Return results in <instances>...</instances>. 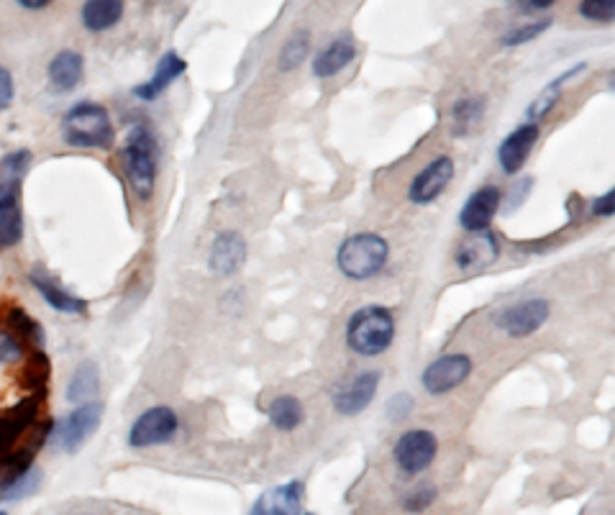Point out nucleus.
Wrapping results in <instances>:
<instances>
[{
	"label": "nucleus",
	"mask_w": 615,
	"mask_h": 515,
	"mask_svg": "<svg viewBox=\"0 0 615 515\" xmlns=\"http://www.w3.org/2000/svg\"><path fill=\"white\" fill-rule=\"evenodd\" d=\"M100 421H103V405L100 403H82L72 410L70 416H65L57 423L54 431V441L59 449H65L67 454H75L90 436L98 431Z\"/></svg>",
	"instance_id": "obj_9"
},
{
	"label": "nucleus",
	"mask_w": 615,
	"mask_h": 515,
	"mask_svg": "<svg viewBox=\"0 0 615 515\" xmlns=\"http://www.w3.org/2000/svg\"><path fill=\"white\" fill-rule=\"evenodd\" d=\"M0 515H8V513H3V510H0Z\"/></svg>",
	"instance_id": "obj_37"
},
{
	"label": "nucleus",
	"mask_w": 615,
	"mask_h": 515,
	"mask_svg": "<svg viewBox=\"0 0 615 515\" xmlns=\"http://www.w3.org/2000/svg\"><path fill=\"white\" fill-rule=\"evenodd\" d=\"M354 57H357V44H354L352 36H339L318 54L316 62H313V75L328 80V77L339 75L352 65Z\"/></svg>",
	"instance_id": "obj_18"
},
{
	"label": "nucleus",
	"mask_w": 615,
	"mask_h": 515,
	"mask_svg": "<svg viewBox=\"0 0 615 515\" xmlns=\"http://www.w3.org/2000/svg\"><path fill=\"white\" fill-rule=\"evenodd\" d=\"M41 485V472L36 467H24L18 475H13L6 485L0 487V500H21L31 492H36V487Z\"/></svg>",
	"instance_id": "obj_26"
},
{
	"label": "nucleus",
	"mask_w": 615,
	"mask_h": 515,
	"mask_svg": "<svg viewBox=\"0 0 615 515\" xmlns=\"http://www.w3.org/2000/svg\"><path fill=\"white\" fill-rule=\"evenodd\" d=\"M539 136H541L539 123L533 121L523 123V126H518L516 131H510V134L505 136L503 144H500L498 149V162L500 167H503L505 175H516V172L523 170V164H526L528 157H531Z\"/></svg>",
	"instance_id": "obj_13"
},
{
	"label": "nucleus",
	"mask_w": 615,
	"mask_h": 515,
	"mask_svg": "<svg viewBox=\"0 0 615 515\" xmlns=\"http://www.w3.org/2000/svg\"><path fill=\"white\" fill-rule=\"evenodd\" d=\"M434 500H436V487L423 485V487H418V490L408 492V498H405L403 508L408 510V513H421V510L431 508V505H434Z\"/></svg>",
	"instance_id": "obj_31"
},
{
	"label": "nucleus",
	"mask_w": 615,
	"mask_h": 515,
	"mask_svg": "<svg viewBox=\"0 0 615 515\" xmlns=\"http://www.w3.org/2000/svg\"><path fill=\"white\" fill-rule=\"evenodd\" d=\"M246 239L239 234V231H223V234L216 236V241L211 244V270L216 275H234L244 267L246 262Z\"/></svg>",
	"instance_id": "obj_16"
},
{
	"label": "nucleus",
	"mask_w": 615,
	"mask_h": 515,
	"mask_svg": "<svg viewBox=\"0 0 615 515\" xmlns=\"http://www.w3.org/2000/svg\"><path fill=\"white\" fill-rule=\"evenodd\" d=\"M31 167V152L18 149L0 159V249L16 246L24 236L21 185Z\"/></svg>",
	"instance_id": "obj_1"
},
{
	"label": "nucleus",
	"mask_w": 615,
	"mask_h": 515,
	"mask_svg": "<svg viewBox=\"0 0 615 515\" xmlns=\"http://www.w3.org/2000/svg\"><path fill=\"white\" fill-rule=\"evenodd\" d=\"M472 357L464 352H454V354H444L436 362L428 364L423 369L421 385L428 395H446L451 390H457L459 385L469 380L472 375Z\"/></svg>",
	"instance_id": "obj_8"
},
{
	"label": "nucleus",
	"mask_w": 615,
	"mask_h": 515,
	"mask_svg": "<svg viewBox=\"0 0 615 515\" xmlns=\"http://www.w3.org/2000/svg\"><path fill=\"white\" fill-rule=\"evenodd\" d=\"M482 113H485V103L480 98H464L459 103H454L451 108V121H454V131L457 134H467L482 121Z\"/></svg>",
	"instance_id": "obj_27"
},
{
	"label": "nucleus",
	"mask_w": 615,
	"mask_h": 515,
	"mask_svg": "<svg viewBox=\"0 0 615 515\" xmlns=\"http://www.w3.org/2000/svg\"><path fill=\"white\" fill-rule=\"evenodd\" d=\"M62 136L77 149H111L116 131L111 116L98 103H77L62 118Z\"/></svg>",
	"instance_id": "obj_4"
},
{
	"label": "nucleus",
	"mask_w": 615,
	"mask_h": 515,
	"mask_svg": "<svg viewBox=\"0 0 615 515\" xmlns=\"http://www.w3.org/2000/svg\"><path fill=\"white\" fill-rule=\"evenodd\" d=\"M436 454H439V439L434 431H426V428L405 431L393 449L395 464L408 477L426 472L436 462Z\"/></svg>",
	"instance_id": "obj_7"
},
{
	"label": "nucleus",
	"mask_w": 615,
	"mask_h": 515,
	"mask_svg": "<svg viewBox=\"0 0 615 515\" xmlns=\"http://www.w3.org/2000/svg\"><path fill=\"white\" fill-rule=\"evenodd\" d=\"M390 259V244L380 234H354L339 246L336 264L341 275L354 282L372 280L385 270Z\"/></svg>",
	"instance_id": "obj_5"
},
{
	"label": "nucleus",
	"mask_w": 615,
	"mask_h": 515,
	"mask_svg": "<svg viewBox=\"0 0 615 515\" xmlns=\"http://www.w3.org/2000/svg\"><path fill=\"white\" fill-rule=\"evenodd\" d=\"M377 387H380V372L367 369L334 395V408L339 410L341 416H359L375 400Z\"/></svg>",
	"instance_id": "obj_15"
},
{
	"label": "nucleus",
	"mask_w": 615,
	"mask_h": 515,
	"mask_svg": "<svg viewBox=\"0 0 615 515\" xmlns=\"http://www.w3.org/2000/svg\"><path fill=\"white\" fill-rule=\"evenodd\" d=\"M98 385H100V377H98V367H95L93 362H85L77 367V372L72 375L70 387H67V398L72 400V403H93L90 398H95V393H98Z\"/></svg>",
	"instance_id": "obj_24"
},
{
	"label": "nucleus",
	"mask_w": 615,
	"mask_h": 515,
	"mask_svg": "<svg viewBox=\"0 0 615 515\" xmlns=\"http://www.w3.org/2000/svg\"><path fill=\"white\" fill-rule=\"evenodd\" d=\"M500 259V241L498 236L487 231H477V234L469 236L467 241H462L454 254V262H457L459 270L464 272H480L492 267V264Z\"/></svg>",
	"instance_id": "obj_14"
},
{
	"label": "nucleus",
	"mask_w": 615,
	"mask_h": 515,
	"mask_svg": "<svg viewBox=\"0 0 615 515\" xmlns=\"http://www.w3.org/2000/svg\"><path fill=\"white\" fill-rule=\"evenodd\" d=\"M549 316H551L549 300L533 298L505 308V311L498 316V326L503 328L505 334L513 336V339H526V336L536 334V331L549 321Z\"/></svg>",
	"instance_id": "obj_10"
},
{
	"label": "nucleus",
	"mask_w": 615,
	"mask_h": 515,
	"mask_svg": "<svg viewBox=\"0 0 615 515\" xmlns=\"http://www.w3.org/2000/svg\"><path fill=\"white\" fill-rule=\"evenodd\" d=\"M123 0H85L82 24L88 31H108L121 21Z\"/></svg>",
	"instance_id": "obj_21"
},
{
	"label": "nucleus",
	"mask_w": 615,
	"mask_h": 515,
	"mask_svg": "<svg viewBox=\"0 0 615 515\" xmlns=\"http://www.w3.org/2000/svg\"><path fill=\"white\" fill-rule=\"evenodd\" d=\"M454 180V159L451 157H436L418 172L408 185V200L413 205H428L441 198L449 182Z\"/></svg>",
	"instance_id": "obj_11"
},
{
	"label": "nucleus",
	"mask_w": 615,
	"mask_h": 515,
	"mask_svg": "<svg viewBox=\"0 0 615 515\" xmlns=\"http://www.w3.org/2000/svg\"><path fill=\"white\" fill-rule=\"evenodd\" d=\"M82 72H85V59L82 54L65 49L49 62V82L57 93H70L80 85Z\"/></svg>",
	"instance_id": "obj_20"
},
{
	"label": "nucleus",
	"mask_w": 615,
	"mask_h": 515,
	"mask_svg": "<svg viewBox=\"0 0 615 515\" xmlns=\"http://www.w3.org/2000/svg\"><path fill=\"white\" fill-rule=\"evenodd\" d=\"M580 13L592 24H610L615 18V0H582Z\"/></svg>",
	"instance_id": "obj_29"
},
{
	"label": "nucleus",
	"mask_w": 615,
	"mask_h": 515,
	"mask_svg": "<svg viewBox=\"0 0 615 515\" xmlns=\"http://www.w3.org/2000/svg\"><path fill=\"white\" fill-rule=\"evenodd\" d=\"M180 431V418L167 405H154L144 410L129 431V444L134 449H152V446L170 444Z\"/></svg>",
	"instance_id": "obj_6"
},
{
	"label": "nucleus",
	"mask_w": 615,
	"mask_h": 515,
	"mask_svg": "<svg viewBox=\"0 0 615 515\" xmlns=\"http://www.w3.org/2000/svg\"><path fill=\"white\" fill-rule=\"evenodd\" d=\"M526 3H528V8H549V6H554L557 0H526Z\"/></svg>",
	"instance_id": "obj_36"
},
{
	"label": "nucleus",
	"mask_w": 615,
	"mask_h": 515,
	"mask_svg": "<svg viewBox=\"0 0 615 515\" xmlns=\"http://www.w3.org/2000/svg\"><path fill=\"white\" fill-rule=\"evenodd\" d=\"M305 515H316V513H305Z\"/></svg>",
	"instance_id": "obj_38"
},
{
	"label": "nucleus",
	"mask_w": 615,
	"mask_h": 515,
	"mask_svg": "<svg viewBox=\"0 0 615 515\" xmlns=\"http://www.w3.org/2000/svg\"><path fill=\"white\" fill-rule=\"evenodd\" d=\"M18 3H21V6L24 8H47L49 3H52V0H18Z\"/></svg>",
	"instance_id": "obj_35"
},
{
	"label": "nucleus",
	"mask_w": 615,
	"mask_h": 515,
	"mask_svg": "<svg viewBox=\"0 0 615 515\" xmlns=\"http://www.w3.org/2000/svg\"><path fill=\"white\" fill-rule=\"evenodd\" d=\"M303 482L293 480L287 485L275 487V490L264 492L262 498L254 503L249 515H300V505H303Z\"/></svg>",
	"instance_id": "obj_17"
},
{
	"label": "nucleus",
	"mask_w": 615,
	"mask_h": 515,
	"mask_svg": "<svg viewBox=\"0 0 615 515\" xmlns=\"http://www.w3.org/2000/svg\"><path fill=\"white\" fill-rule=\"evenodd\" d=\"M267 416H270L272 426H275L277 431L290 434V431H295V428L305 421V410L298 398H293V395H280V398H275L270 403Z\"/></svg>",
	"instance_id": "obj_23"
},
{
	"label": "nucleus",
	"mask_w": 615,
	"mask_h": 515,
	"mask_svg": "<svg viewBox=\"0 0 615 515\" xmlns=\"http://www.w3.org/2000/svg\"><path fill=\"white\" fill-rule=\"evenodd\" d=\"M549 18H544V21H536V24H526V26H518V29H513L510 34L503 36V44L505 47H521V44H526V41L536 39V36L544 34L546 29H549Z\"/></svg>",
	"instance_id": "obj_30"
},
{
	"label": "nucleus",
	"mask_w": 615,
	"mask_h": 515,
	"mask_svg": "<svg viewBox=\"0 0 615 515\" xmlns=\"http://www.w3.org/2000/svg\"><path fill=\"white\" fill-rule=\"evenodd\" d=\"M185 70H188V62L177 57L175 52H167L162 59H159V65H157V70H154L152 80L144 82V85H139V88L134 90V95L141 100L159 98V95L170 88L172 82H175L177 77H180Z\"/></svg>",
	"instance_id": "obj_19"
},
{
	"label": "nucleus",
	"mask_w": 615,
	"mask_h": 515,
	"mask_svg": "<svg viewBox=\"0 0 615 515\" xmlns=\"http://www.w3.org/2000/svg\"><path fill=\"white\" fill-rule=\"evenodd\" d=\"M18 341L13 339L11 334H6L0 339V362H11V359H18Z\"/></svg>",
	"instance_id": "obj_34"
},
{
	"label": "nucleus",
	"mask_w": 615,
	"mask_h": 515,
	"mask_svg": "<svg viewBox=\"0 0 615 515\" xmlns=\"http://www.w3.org/2000/svg\"><path fill=\"white\" fill-rule=\"evenodd\" d=\"M31 282H34V287L39 290V295L44 300H47L49 305H52L54 311L59 313H85V308H88V303L82 298H75L72 293H67V290H62V287L57 285V282L47 280V277H41V275H31Z\"/></svg>",
	"instance_id": "obj_22"
},
{
	"label": "nucleus",
	"mask_w": 615,
	"mask_h": 515,
	"mask_svg": "<svg viewBox=\"0 0 615 515\" xmlns=\"http://www.w3.org/2000/svg\"><path fill=\"white\" fill-rule=\"evenodd\" d=\"M123 170H126L131 188H134V193L141 200L152 198L159 172V144L144 123L134 126L129 136H126V144H123Z\"/></svg>",
	"instance_id": "obj_3"
},
{
	"label": "nucleus",
	"mask_w": 615,
	"mask_h": 515,
	"mask_svg": "<svg viewBox=\"0 0 615 515\" xmlns=\"http://www.w3.org/2000/svg\"><path fill=\"white\" fill-rule=\"evenodd\" d=\"M308 52H311V34H308V31H295V34L285 41L277 65H280L282 72L298 70L305 62V57H308Z\"/></svg>",
	"instance_id": "obj_25"
},
{
	"label": "nucleus",
	"mask_w": 615,
	"mask_h": 515,
	"mask_svg": "<svg viewBox=\"0 0 615 515\" xmlns=\"http://www.w3.org/2000/svg\"><path fill=\"white\" fill-rule=\"evenodd\" d=\"M13 95H16V88H13V75L0 67V111H6L8 106L13 103Z\"/></svg>",
	"instance_id": "obj_32"
},
{
	"label": "nucleus",
	"mask_w": 615,
	"mask_h": 515,
	"mask_svg": "<svg viewBox=\"0 0 615 515\" xmlns=\"http://www.w3.org/2000/svg\"><path fill=\"white\" fill-rule=\"evenodd\" d=\"M395 341V316L385 305H364L346 323V346L359 357H380Z\"/></svg>",
	"instance_id": "obj_2"
},
{
	"label": "nucleus",
	"mask_w": 615,
	"mask_h": 515,
	"mask_svg": "<svg viewBox=\"0 0 615 515\" xmlns=\"http://www.w3.org/2000/svg\"><path fill=\"white\" fill-rule=\"evenodd\" d=\"M580 70H585V65H580V67H577V70H569V72H564V75L559 77V80L549 82V88H546L544 93L539 95V98L533 100V103H531V108H528V116L533 118V123H539L541 118H544L546 113L551 111V106H554V103H557V100H559V93H562V82H567L569 77L574 75V72H580Z\"/></svg>",
	"instance_id": "obj_28"
},
{
	"label": "nucleus",
	"mask_w": 615,
	"mask_h": 515,
	"mask_svg": "<svg viewBox=\"0 0 615 515\" xmlns=\"http://www.w3.org/2000/svg\"><path fill=\"white\" fill-rule=\"evenodd\" d=\"M615 213V190H608L605 195L592 200V216L610 218Z\"/></svg>",
	"instance_id": "obj_33"
},
{
	"label": "nucleus",
	"mask_w": 615,
	"mask_h": 515,
	"mask_svg": "<svg viewBox=\"0 0 615 515\" xmlns=\"http://www.w3.org/2000/svg\"><path fill=\"white\" fill-rule=\"evenodd\" d=\"M500 205H503V193L495 185H482L480 190L469 195L464 203L462 213H459V226L467 234H477V231H487L490 223L498 216Z\"/></svg>",
	"instance_id": "obj_12"
}]
</instances>
